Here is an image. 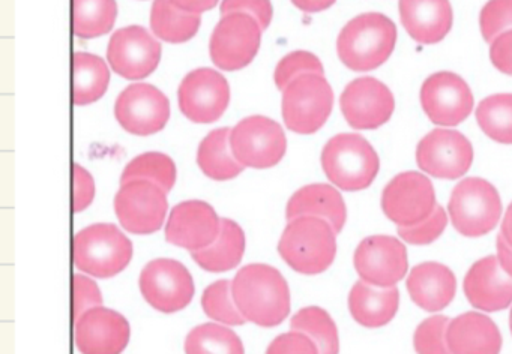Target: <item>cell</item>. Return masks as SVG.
<instances>
[{"label":"cell","instance_id":"836d02e7","mask_svg":"<svg viewBox=\"0 0 512 354\" xmlns=\"http://www.w3.org/2000/svg\"><path fill=\"white\" fill-rule=\"evenodd\" d=\"M479 128L500 144H512V93H497L479 102L476 108Z\"/></svg>","mask_w":512,"mask_h":354},{"label":"cell","instance_id":"d6a6232c","mask_svg":"<svg viewBox=\"0 0 512 354\" xmlns=\"http://www.w3.org/2000/svg\"><path fill=\"white\" fill-rule=\"evenodd\" d=\"M292 330L305 333L319 348V354L340 353V338L334 320L325 309L308 306L292 318Z\"/></svg>","mask_w":512,"mask_h":354},{"label":"cell","instance_id":"2e32d148","mask_svg":"<svg viewBox=\"0 0 512 354\" xmlns=\"http://www.w3.org/2000/svg\"><path fill=\"white\" fill-rule=\"evenodd\" d=\"M178 101L182 113L191 122H215L229 107V83L215 69H194L182 80Z\"/></svg>","mask_w":512,"mask_h":354},{"label":"cell","instance_id":"3957f363","mask_svg":"<svg viewBox=\"0 0 512 354\" xmlns=\"http://www.w3.org/2000/svg\"><path fill=\"white\" fill-rule=\"evenodd\" d=\"M281 258L302 275H319L334 263L337 231L316 216L292 219L278 243Z\"/></svg>","mask_w":512,"mask_h":354},{"label":"cell","instance_id":"ab89813d","mask_svg":"<svg viewBox=\"0 0 512 354\" xmlns=\"http://www.w3.org/2000/svg\"><path fill=\"white\" fill-rule=\"evenodd\" d=\"M482 38L491 44L500 33L512 29V0H488L479 14Z\"/></svg>","mask_w":512,"mask_h":354},{"label":"cell","instance_id":"5b68a950","mask_svg":"<svg viewBox=\"0 0 512 354\" xmlns=\"http://www.w3.org/2000/svg\"><path fill=\"white\" fill-rule=\"evenodd\" d=\"M131 240L113 224H94L74 237L77 269L97 278H112L130 264Z\"/></svg>","mask_w":512,"mask_h":354},{"label":"cell","instance_id":"1f68e13d","mask_svg":"<svg viewBox=\"0 0 512 354\" xmlns=\"http://www.w3.org/2000/svg\"><path fill=\"white\" fill-rule=\"evenodd\" d=\"M116 0H74V33L91 39L106 35L115 26Z\"/></svg>","mask_w":512,"mask_h":354},{"label":"cell","instance_id":"681fc988","mask_svg":"<svg viewBox=\"0 0 512 354\" xmlns=\"http://www.w3.org/2000/svg\"><path fill=\"white\" fill-rule=\"evenodd\" d=\"M337 0H292L293 5L307 14H316V12L325 11L331 8Z\"/></svg>","mask_w":512,"mask_h":354},{"label":"cell","instance_id":"4316f807","mask_svg":"<svg viewBox=\"0 0 512 354\" xmlns=\"http://www.w3.org/2000/svg\"><path fill=\"white\" fill-rule=\"evenodd\" d=\"M400 305L397 287L379 288L358 281L349 294V309L356 323L370 329L385 326L395 317Z\"/></svg>","mask_w":512,"mask_h":354},{"label":"cell","instance_id":"7c38bea8","mask_svg":"<svg viewBox=\"0 0 512 354\" xmlns=\"http://www.w3.org/2000/svg\"><path fill=\"white\" fill-rule=\"evenodd\" d=\"M416 162L428 176L460 179L472 165V143L455 129H434L419 141Z\"/></svg>","mask_w":512,"mask_h":354},{"label":"cell","instance_id":"c3c4849f","mask_svg":"<svg viewBox=\"0 0 512 354\" xmlns=\"http://www.w3.org/2000/svg\"><path fill=\"white\" fill-rule=\"evenodd\" d=\"M496 245L500 266L509 276H512V246L506 242L502 234H499V237H497Z\"/></svg>","mask_w":512,"mask_h":354},{"label":"cell","instance_id":"ac0fdd59","mask_svg":"<svg viewBox=\"0 0 512 354\" xmlns=\"http://www.w3.org/2000/svg\"><path fill=\"white\" fill-rule=\"evenodd\" d=\"M107 59L116 74L143 80L160 65L161 44L142 26H128L113 33Z\"/></svg>","mask_w":512,"mask_h":354},{"label":"cell","instance_id":"d6986e66","mask_svg":"<svg viewBox=\"0 0 512 354\" xmlns=\"http://www.w3.org/2000/svg\"><path fill=\"white\" fill-rule=\"evenodd\" d=\"M340 107L353 129H377L391 119L395 99L382 81L361 77L347 84L341 93Z\"/></svg>","mask_w":512,"mask_h":354},{"label":"cell","instance_id":"ee69618b","mask_svg":"<svg viewBox=\"0 0 512 354\" xmlns=\"http://www.w3.org/2000/svg\"><path fill=\"white\" fill-rule=\"evenodd\" d=\"M266 354H319V348L305 333L292 330L277 336L269 345Z\"/></svg>","mask_w":512,"mask_h":354},{"label":"cell","instance_id":"7a4b0ae2","mask_svg":"<svg viewBox=\"0 0 512 354\" xmlns=\"http://www.w3.org/2000/svg\"><path fill=\"white\" fill-rule=\"evenodd\" d=\"M397 42L394 21L379 12H367L350 20L337 39L341 62L356 72L373 71L391 57Z\"/></svg>","mask_w":512,"mask_h":354},{"label":"cell","instance_id":"9c48e42d","mask_svg":"<svg viewBox=\"0 0 512 354\" xmlns=\"http://www.w3.org/2000/svg\"><path fill=\"white\" fill-rule=\"evenodd\" d=\"M233 155L244 167L271 168L287 150L286 134L275 120L251 116L241 120L230 132Z\"/></svg>","mask_w":512,"mask_h":354},{"label":"cell","instance_id":"4dcf8cb0","mask_svg":"<svg viewBox=\"0 0 512 354\" xmlns=\"http://www.w3.org/2000/svg\"><path fill=\"white\" fill-rule=\"evenodd\" d=\"M152 32L172 44H182L196 36L200 15L176 8L170 0H155L151 11Z\"/></svg>","mask_w":512,"mask_h":354},{"label":"cell","instance_id":"ffe728a7","mask_svg":"<svg viewBox=\"0 0 512 354\" xmlns=\"http://www.w3.org/2000/svg\"><path fill=\"white\" fill-rule=\"evenodd\" d=\"M221 218L205 201H184L173 207L166 225V239L188 251L208 248L220 236Z\"/></svg>","mask_w":512,"mask_h":354},{"label":"cell","instance_id":"6da1fadb","mask_svg":"<svg viewBox=\"0 0 512 354\" xmlns=\"http://www.w3.org/2000/svg\"><path fill=\"white\" fill-rule=\"evenodd\" d=\"M232 293L245 320L257 326H278L289 315V284L275 267L268 264L242 267L233 279Z\"/></svg>","mask_w":512,"mask_h":354},{"label":"cell","instance_id":"277c9868","mask_svg":"<svg viewBox=\"0 0 512 354\" xmlns=\"http://www.w3.org/2000/svg\"><path fill=\"white\" fill-rule=\"evenodd\" d=\"M326 177L343 191H362L376 179L380 159L374 147L358 134H338L322 150Z\"/></svg>","mask_w":512,"mask_h":354},{"label":"cell","instance_id":"52a82bcc","mask_svg":"<svg viewBox=\"0 0 512 354\" xmlns=\"http://www.w3.org/2000/svg\"><path fill=\"white\" fill-rule=\"evenodd\" d=\"M334 92L323 75L305 74L283 90V119L296 134H314L329 119Z\"/></svg>","mask_w":512,"mask_h":354},{"label":"cell","instance_id":"74e56055","mask_svg":"<svg viewBox=\"0 0 512 354\" xmlns=\"http://www.w3.org/2000/svg\"><path fill=\"white\" fill-rule=\"evenodd\" d=\"M449 318L445 315H434L422 321L415 330L413 345L418 354H452L446 342V330Z\"/></svg>","mask_w":512,"mask_h":354},{"label":"cell","instance_id":"60d3db41","mask_svg":"<svg viewBox=\"0 0 512 354\" xmlns=\"http://www.w3.org/2000/svg\"><path fill=\"white\" fill-rule=\"evenodd\" d=\"M448 225V213L437 206L425 221L410 227H398V236L410 245H428L439 239Z\"/></svg>","mask_w":512,"mask_h":354},{"label":"cell","instance_id":"7dc6e473","mask_svg":"<svg viewBox=\"0 0 512 354\" xmlns=\"http://www.w3.org/2000/svg\"><path fill=\"white\" fill-rule=\"evenodd\" d=\"M176 8L190 14L200 15L202 12L211 11L217 6L218 0H170Z\"/></svg>","mask_w":512,"mask_h":354},{"label":"cell","instance_id":"f1b7e54d","mask_svg":"<svg viewBox=\"0 0 512 354\" xmlns=\"http://www.w3.org/2000/svg\"><path fill=\"white\" fill-rule=\"evenodd\" d=\"M230 132L227 128L214 129L200 143L197 164L209 179H235L245 168L233 155Z\"/></svg>","mask_w":512,"mask_h":354},{"label":"cell","instance_id":"e0dca14e","mask_svg":"<svg viewBox=\"0 0 512 354\" xmlns=\"http://www.w3.org/2000/svg\"><path fill=\"white\" fill-rule=\"evenodd\" d=\"M115 114L119 125L130 134H157L169 122V99L152 84H131L116 99Z\"/></svg>","mask_w":512,"mask_h":354},{"label":"cell","instance_id":"7402d4cb","mask_svg":"<svg viewBox=\"0 0 512 354\" xmlns=\"http://www.w3.org/2000/svg\"><path fill=\"white\" fill-rule=\"evenodd\" d=\"M464 294L473 308L502 311L512 303V276L502 269L499 258H481L466 273Z\"/></svg>","mask_w":512,"mask_h":354},{"label":"cell","instance_id":"30bf717a","mask_svg":"<svg viewBox=\"0 0 512 354\" xmlns=\"http://www.w3.org/2000/svg\"><path fill=\"white\" fill-rule=\"evenodd\" d=\"M436 207L433 183L416 171L398 174L383 189V213L398 227H410L425 221Z\"/></svg>","mask_w":512,"mask_h":354},{"label":"cell","instance_id":"b9f144b4","mask_svg":"<svg viewBox=\"0 0 512 354\" xmlns=\"http://www.w3.org/2000/svg\"><path fill=\"white\" fill-rule=\"evenodd\" d=\"M103 305V294L98 285L88 276L77 273L74 276V320L85 312Z\"/></svg>","mask_w":512,"mask_h":354},{"label":"cell","instance_id":"83f0119b","mask_svg":"<svg viewBox=\"0 0 512 354\" xmlns=\"http://www.w3.org/2000/svg\"><path fill=\"white\" fill-rule=\"evenodd\" d=\"M245 252V234L232 219H221L220 236L208 248L191 252L194 261L208 272H227L241 263Z\"/></svg>","mask_w":512,"mask_h":354},{"label":"cell","instance_id":"d4e9b609","mask_svg":"<svg viewBox=\"0 0 512 354\" xmlns=\"http://www.w3.org/2000/svg\"><path fill=\"white\" fill-rule=\"evenodd\" d=\"M446 342L452 354H499L502 335L487 315L466 312L449 321Z\"/></svg>","mask_w":512,"mask_h":354},{"label":"cell","instance_id":"e575fe53","mask_svg":"<svg viewBox=\"0 0 512 354\" xmlns=\"http://www.w3.org/2000/svg\"><path fill=\"white\" fill-rule=\"evenodd\" d=\"M187 354H245L241 338L229 327L217 323L200 324L185 339Z\"/></svg>","mask_w":512,"mask_h":354},{"label":"cell","instance_id":"9a60e30c","mask_svg":"<svg viewBox=\"0 0 512 354\" xmlns=\"http://www.w3.org/2000/svg\"><path fill=\"white\" fill-rule=\"evenodd\" d=\"M353 263L362 281L379 288L395 287L409 269L406 246L391 236H370L362 240Z\"/></svg>","mask_w":512,"mask_h":354},{"label":"cell","instance_id":"f6af8a7d","mask_svg":"<svg viewBox=\"0 0 512 354\" xmlns=\"http://www.w3.org/2000/svg\"><path fill=\"white\" fill-rule=\"evenodd\" d=\"M94 197V177L79 164L74 165V212H82L91 206Z\"/></svg>","mask_w":512,"mask_h":354},{"label":"cell","instance_id":"7bdbcfd3","mask_svg":"<svg viewBox=\"0 0 512 354\" xmlns=\"http://www.w3.org/2000/svg\"><path fill=\"white\" fill-rule=\"evenodd\" d=\"M233 12H242V14L251 15L259 21L262 29L269 27L274 15L271 0H223L221 3V15L233 14Z\"/></svg>","mask_w":512,"mask_h":354},{"label":"cell","instance_id":"d590c367","mask_svg":"<svg viewBox=\"0 0 512 354\" xmlns=\"http://www.w3.org/2000/svg\"><path fill=\"white\" fill-rule=\"evenodd\" d=\"M133 180H148L160 186L163 191L170 192L176 182L175 162L164 153H143L125 167L121 185Z\"/></svg>","mask_w":512,"mask_h":354},{"label":"cell","instance_id":"cb8c5ba5","mask_svg":"<svg viewBox=\"0 0 512 354\" xmlns=\"http://www.w3.org/2000/svg\"><path fill=\"white\" fill-rule=\"evenodd\" d=\"M407 291L424 311H442L454 300L457 279L445 264L427 261L413 267L407 278Z\"/></svg>","mask_w":512,"mask_h":354},{"label":"cell","instance_id":"ba28073f","mask_svg":"<svg viewBox=\"0 0 512 354\" xmlns=\"http://www.w3.org/2000/svg\"><path fill=\"white\" fill-rule=\"evenodd\" d=\"M262 26L242 12L224 15L214 29L209 53L217 68L239 71L253 62L262 41Z\"/></svg>","mask_w":512,"mask_h":354},{"label":"cell","instance_id":"f907efd6","mask_svg":"<svg viewBox=\"0 0 512 354\" xmlns=\"http://www.w3.org/2000/svg\"><path fill=\"white\" fill-rule=\"evenodd\" d=\"M500 234H502L506 242L512 246V203L509 204L508 210H506L505 216H503Z\"/></svg>","mask_w":512,"mask_h":354},{"label":"cell","instance_id":"603a6c76","mask_svg":"<svg viewBox=\"0 0 512 354\" xmlns=\"http://www.w3.org/2000/svg\"><path fill=\"white\" fill-rule=\"evenodd\" d=\"M398 9L404 29L419 44H437L451 32L454 14L449 0H398Z\"/></svg>","mask_w":512,"mask_h":354},{"label":"cell","instance_id":"8992f818","mask_svg":"<svg viewBox=\"0 0 512 354\" xmlns=\"http://www.w3.org/2000/svg\"><path fill=\"white\" fill-rule=\"evenodd\" d=\"M452 225L466 237H481L499 224L502 201L499 192L481 177L461 180L448 204Z\"/></svg>","mask_w":512,"mask_h":354},{"label":"cell","instance_id":"484cf974","mask_svg":"<svg viewBox=\"0 0 512 354\" xmlns=\"http://www.w3.org/2000/svg\"><path fill=\"white\" fill-rule=\"evenodd\" d=\"M301 216L325 219L338 234L346 224V203L334 186L325 183L307 185L292 195L286 207L287 221Z\"/></svg>","mask_w":512,"mask_h":354},{"label":"cell","instance_id":"5bb4252c","mask_svg":"<svg viewBox=\"0 0 512 354\" xmlns=\"http://www.w3.org/2000/svg\"><path fill=\"white\" fill-rule=\"evenodd\" d=\"M421 105L428 119L439 126H457L472 113V90L454 72L430 75L421 87Z\"/></svg>","mask_w":512,"mask_h":354},{"label":"cell","instance_id":"bcb514c9","mask_svg":"<svg viewBox=\"0 0 512 354\" xmlns=\"http://www.w3.org/2000/svg\"><path fill=\"white\" fill-rule=\"evenodd\" d=\"M490 59L494 68L512 77V29L500 33L490 45Z\"/></svg>","mask_w":512,"mask_h":354},{"label":"cell","instance_id":"44dd1931","mask_svg":"<svg viewBox=\"0 0 512 354\" xmlns=\"http://www.w3.org/2000/svg\"><path fill=\"white\" fill-rule=\"evenodd\" d=\"M127 318L113 309L98 308L76 320V344L82 354H121L130 342Z\"/></svg>","mask_w":512,"mask_h":354},{"label":"cell","instance_id":"816d5d0a","mask_svg":"<svg viewBox=\"0 0 512 354\" xmlns=\"http://www.w3.org/2000/svg\"><path fill=\"white\" fill-rule=\"evenodd\" d=\"M509 327H511V333H512V309H511V314H509Z\"/></svg>","mask_w":512,"mask_h":354},{"label":"cell","instance_id":"f35d334b","mask_svg":"<svg viewBox=\"0 0 512 354\" xmlns=\"http://www.w3.org/2000/svg\"><path fill=\"white\" fill-rule=\"evenodd\" d=\"M305 74L323 75L322 62L310 51H293L283 57L275 68V84L278 89L284 90L293 80Z\"/></svg>","mask_w":512,"mask_h":354},{"label":"cell","instance_id":"f546056e","mask_svg":"<svg viewBox=\"0 0 512 354\" xmlns=\"http://www.w3.org/2000/svg\"><path fill=\"white\" fill-rule=\"evenodd\" d=\"M110 83V71L101 57L74 54V104L89 105L103 98Z\"/></svg>","mask_w":512,"mask_h":354},{"label":"cell","instance_id":"8d00e7d4","mask_svg":"<svg viewBox=\"0 0 512 354\" xmlns=\"http://www.w3.org/2000/svg\"><path fill=\"white\" fill-rule=\"evenodd\" d=\"M202 306L205 314L217 323L241 326L247 321L233 299L232 282L226 279L214 282L206 288L202 296Z\"/></svg>","mask_w":512,"mask_h":354},{"label":"cell","instance_id":"8fae6325","mask_svg":"<svg viewBox=\"0 0 512 354\" xmlns=\"http://www.w3.org/2000/svg\"><path fill=\"white\" fill-rule=\"evenodd\" d=\"M140 291L152 308L172 314L188 306L196 288L193 276L184 264L170 258H158L142 270Z\"/></svg>","mask_w":512,"mask_h":354},{"label":"cell","instance_id":"4fadbf2b","mask_svg":"<svg viewBox=\"0 0 512 354\" xmlns=\"http://www.w3.org/2000/svg\"><path fill=\"white\" fill-rule=\"evenodd\" d=\"M115 210L122 227L130 233H155L166 219L167 192L148 180L124 183L116 194Z\"/></svg>","mask_w":512,"mask_h":354}]
</instances>
